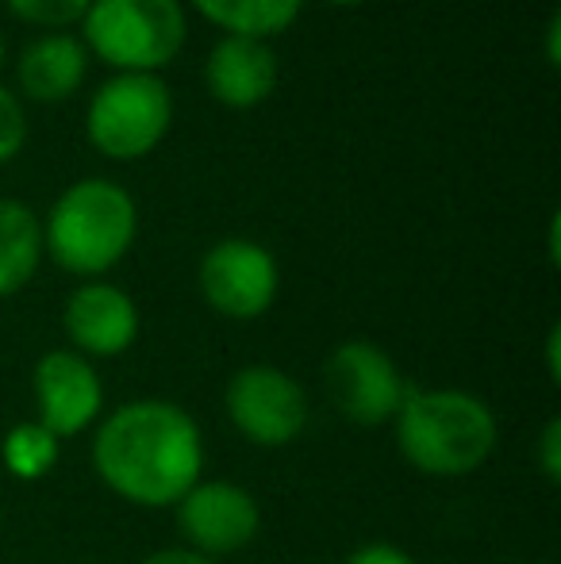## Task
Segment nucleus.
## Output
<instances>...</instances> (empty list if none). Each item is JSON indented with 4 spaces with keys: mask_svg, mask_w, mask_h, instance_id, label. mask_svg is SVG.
<instances>
[{
    "mask_svg": "<svg viewBox=\"0 0 561 564\" xmlns=\"http://www.w3.org/2000/svg\"><path fill=\"white\" fill-rule=\"evenodd\" d=\"M177 530L185 538V550L204 553V557H224V553L247 550L262 527L258 499L242 484L231 480H208L193 484L177 499Z\"/></svg>",
    "mask_w": 561,
    "mask_h": 564,
    "instance_id": "9",
    "label": "nucleus"
},
{
    "mask_svg": "<svg viewBox=\"0 0 561 564\" xmlns=\"http://www.w3.org/2000/svg\"><path fill=\"white\" fill-rule=\"evenodd\" d=\"M323 4H331V8H354V4H362V0H323Z\"/></svg>",
    "mask_w": 561,
    "mask_h": 564,
    "instance_id": "24",
    "label": "nucleus"
},
{
    "mask_svg": "<svg viewBox=\"0 0 561 564\" xmlns=\"http://www.w3.org/2000/svg\"><path fill=\"white\" fill-rule=\"evenodd\" d=\"M346 564H416L412 553H404L400 545H389V542H369L362 550H354Z\"/></svg>",
    "mask_w": 561,
    "mask_h": 564,
    "instance_id": "20",
    "label": "nucleus"
},
{
    "mask_svg": "<svg viewBox=\"0 0 561 564\" xmlns=\"http://www.w3.org/2000/svg\"><path fill=\"white\" fill-rule=\"evenodd\" d=\"M62 327L82 357H120L139 338V307L116 284L89 281L69 292Z\"/></svg>",
    "mask_w": 561,
    "mask_h": 564,
    "instance_id": "11",
    "label": "nucleus"
},
{
    "mask_svg": "<svg viewBox=\"0 0 561 564\" xmlns=\"http://www.w3.org/2000/svg\"><path fill=\"white\" fill-rule=\"evenodd\" d=\"M142 564H219V561L204 557V553H193V550H158Z\"/></svg>",
    "mask_w": 561,
    "mask_h": 564,
    "instance_id": "21",
    "label": "nucleus"
},
{
    "mask_svg": "<svg viewBox=\"0 0 561 564\" xmlns=\"http://www.w3.org/2000/svg\"><path fill=\"white\" fill-rule=\"evenodd\" d=\"M58 453H62V442L39 423L12 426L4 446H0L4 468L15 476V480H39V476H46L54 465H58Z\"/></svg>",
    "mask_w": 561,
    "mask_h": 564,
    "instance_id": "16",
    "label": "nucleus"
},
{
    "mask_svg": "<svg viewBox=\"0 0 561 564\" xmlns=\"http://www.w3.org/2000/svg\"><path fill=\"white\" fill-rule=\"evenodd\" d=\"M193 8L224 35L266 39L289 31L296 23L304 0H193Z\"/></svg>",
    "mask_w": 561,
    "mask_h": 564,
    "instance_id": "15",
    "label": "nucleus"
},
{
    "mask_svg": "<svg viewBox=\"0 0 561 564\" xmlns=\"http://www.w3.org/2000/svg\"><path fill=\"white\" fill-rule=\"evenodd\" d=\"M136 235V196L116 181L85 177L74 181L46 212L43 253L74 276H105L128 258Z\"/></svg>",
    "mask_w": 561,
    "mask_h": 564,
    "instance_id": "3",
    "label": "nucleus"
},
{
    "mask_svg": "<svg viewBox=\"0 0 561 564\" xmlns=\"http://www.w3.org/2000/svg\"><path fill=\"white\" fill-rule=\"evenodd\" d=\"M408 380L400 377L397 361L374 341H343L327 357V392L338 415H346L358 426L392 423L408 395Z\"/></svg>",
    "mask_w": 561,
    "mask_h": 564,
    "instance_id": "8",
    "label": "nucleus"
},
{
    "mask_svg": "<svg viewBox=\"0 0 561 564\" xmlns=\"http://www.w3.org/2000/svg\"><path fill=\"white\" fill-rule=\"evenodd\" d=\"M173 123L170 85L158 74H116L93 93L85 134L97 154L112 162H139L154 154Z\"/></svg>",
    "mask_w": 561,
    "mask_h": 564,
    "instance_id": "5",
    "label": "nucleus"
},
{
    "mask_svg": "<svg viewBox=\"0 0 561 564\" xmlns=\"http://www.w3.org/2000/svg\"><path fill=\"white\" fill-rule=\"evenodd\" d=\"M224 408L235 431L266 449L289 446L308 426V392L278 365H247L227 380Z\"/></svg>",
    "mask_w": 561,
    "mask_h": 564,
    "instance_id": "6",
    "label": "nucleus"
},
{
    "mask_svg": "<svg viewBox=\"0 0 561 564\" xmlns=\"http://www.w3.org/2000/svg\"><path fill=\"white\" fill-rule=\"evenodd\" d=\"M15 74H20V89L31 100L58 105V100L74 97L82 89L85 74H89V51L69 31H46L35 43L23 46Z\"/></svg>",
    "mask_w": 561,
    "mask_h": 564,
    "instance_id": "13",
    "label": "nucleus"
},
{
    "mask_svg": "<svg viewBox=\"0 0 561 564\" xmlns=\"http://www.w3.org/2000/svg\"><path fill=\"white\" fill-rule=\"evenodd\" d=\"M278 54L266 39L224 35L204 62V85H208L212 100L235 108V112L266 105L278 89Z\"/></svg>",
    "mask_w": 561,
    "mask_h": 564,
    "instance_id": "12",
    "label": "nucleus"
},
{
    "mask_svg": "<svg viewBox=\"0 0 561 564\" xmlns=\"http://www.w3.org/2000/svg\"><path fill=\"white\" fill-rule=\"evenodd\" d=\"M547 369H550V380L561 384V327L554 323L547 335Z\"/></svg>",
    "mask_w": 561,
    "mask_h": 564,
    "instance_id": "22",
    "label": "nucleus"
},
{
    "mask_svg": "<svg viewBox=\"0 0 561 564\" xmlns=\"http://www.w3.org/2000/svg\"><path fill=\"white\" fill-rule=\"evenodd\" d=\"M43 261V224L23 200H0V300L15 296Z\"/></svg>",
    "mask_w": 561,
    "mask_h": 564,
    "instance_id": "14",
    "label": "nucleus"
},
{
    "mask_svg": "<svg viewBox=\"0 0 561 564\" xmlns=\"http://www.w3.org/2000/svg\"><path fill=\"white\" fill-rule=\"evenodd\" d=\"M0 66H4V31H0Z\"/></svg>",
    "mask_w": 561,
    "mask_h": 564,
    "instance_id": "25",
    "label": "nucleus"
},
{
    "mask_svg": "<svg viewBox=\"0 0 561 564\" xmlns=\"http://www.w3.org/2000/svg\"><path fill=\"white\" fill-rule=\"evenodd\" d=\"M28 142V116L8 85H0V165L12 162Z\"/></svg>",
    "mask_w": 561,
    "mask_h": 564,
    "instance_id": "18",
    "label": "nucleus"
},
{
    "mask_svg": "<svg viewBox=\"0 0 561 564\" xmlns=\"http://www.w3.org/2000/svg\"><path fill=\"white\" fill-rule=\"evenodd\" d=\"M4 4L15 20L43 28L46 35V31H69L74 23H82L93 0H4Z\"/></svg>",
    "mask_w": 561,
    "mask_h": 564,
    "instance_id": "17",
    "label": "nucleus"
},
{
    "mask_svg": "<svg viewBox=\"0 0 561 564\" xmlns=\"http://www.w3.org/2000/svg\"><path fill=\"white\" fill-rule=\"evenodd\" d=\"M542 564H550V561H542Z\"/></svg>",
    "mask_w": 561,
    "mask_h": 564,
    "instance_id": "26",
    "label": "nucleus"
},
{
    "mask_svg": "<svg viewBox=\"0 0 561 564\" xmlns=\"http://www.w3.org/2000/svg\"><path fill=\"white\" fill-rule=\"evenodd\" d=\"M188 20L181 0H93L82 43L120 74H158L181 54Z\"/></svg>",
    "mask_w": 561,
    "mask_h": 564,
    "instance_id": "4",
    "label": "nucleus"
},
{
    "mask_svg": "<svg viewBox=\"0 0 561 564\" xmlns=\"http://www.w3.org/2000/svg\"><path fill=\"white\" fill-rule=\"evenodd\" d=\"M201 292L224 319H258L273 307L281 289V269L266 246L250 238H224L201 258Z\"/></svg>",
    "mask_w": 561,
    "mask_h": 564,
    "instance_id": "7",
    "label": "nucleus"
},
{
    "mask_svg": "<svg viewBox=\"0 0 561 564\" xmlns=\"http://www.w3.org/2000/svg\"><path fill=\"white\" fill-rule=\"evenodd\" d=\"M93 468L128 503L173 507L193 484H201V426L170 400L123 403L93 438Z\"/></svg>",
    "mask_w": 561,
    "mask_h": 564,
    "instance_id": "1",
    "label": "nucleus"
},
{
    "mask_svg": "<svg viewBox=\"0 0 561 564\" xmlns=\"http://www.w3.org/2000/svg\"><path fill=\"white\" fill-rule=\"evenodd\" d=\"M558 31H561V15L554 12V15H550V23H547V62H550V66H558V62H561V54H558Z\"/></svg>",
    "mask_w": 561,
    "mask_h": 564,
    "instance_id": "23",
    "label": "nucleus"
},
{
    "mask_svg": "<svg viewBox=\"0 0 561 564\" xmlns=\"http://www.w3.org/2000/svg\"><path fill=\"white\" fill-rule=\"evenodd\" d=\"M35 400L39 426H46L62 442L97 423L105 408V384L89 357L77 349H51L35 365Z\"/></svg>",
    "mask_w": 561,
    "mask_h": 564,
    "instance_id": "10",
    "label": "nucleus"
},
{
    "mask_svg": "<svg viewBox=\"0 0 561 564\" xmlns=\"http://www.w3.org/2000/svg\"><path fill=\"white\" fill-rule=\"evenodd\" d=\"M392 423L400 457L423 476L477 473L500 438L493 408L462 388H408Z\"/></svg>",
    "mask_w": 561,
    "mask_h": 564,
    "instance_id": "2",
    "label": "nucleus"
},
{
    "mask_svg": "<svg viewBox=\"0 0 561 564\" xmlns=\"http://www.w3.org/2000/svg\"><path fill=\"white\" fill-rule=\"evenodd\" d=\"M539 468L550 484H561V419H550L539 438Z\"/></svg>",
    "mask_w": 561,
    "mask_h": 564,
    "instance_id": "19",
    "label": "nucleus"
}]
</instances>
